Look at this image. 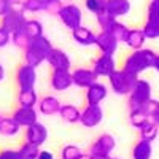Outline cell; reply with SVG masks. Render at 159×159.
Instances as JSON below:
<instances>
[{
    "label": "cell",
    "instance_id": "obj_35",
    "mask_svg": "<svg viewBox=\"0 0 159 159\" xmlns=\"http://www.w3.org/2000/svg\"><path fill=\"white\" fill-rule=\"evenodd\" d=\"M81 154H83V151L76 145H65L61 150V159H78Z\"/></svg>",
    "mask_w": 159,
    "mask_h": 159
},
{
    "label": "cell",
    "instance_id": "obj_34",
    "mask_svg": "<svg viewBox=\"0 0 159 159\" xmlns=\"http://www.w3.org/2000/svg\"><path fill=\"white\" fill-rule=\"evenodd\" d=\"M105 5L107 0H84V7L89 13H92L94 16H97L99 13L105 11Z\"/></svg>",
    "mask_w": 159,
    "mask_h": 159
},
{
    "label": "cell",
    "instance_id": "obj_44",
    "mask_svg": "<svg viewBox=\"0 0 159 159\" xmlns=\"http://www.w3.org/2000/svg\"><path fill=\"white\" fill-rule=\"evenodd\" d=\"M5 80V69H3V65L0 64V83H2Z\"/></svg>",
    "mask_w": 159,
    "mask_h": 159
},
{
    "label": "cell",
    "instance_id": "obj_45",
    "mask_svg": "<svg viewBox=\"0 0 159 159\" xmlns=\"http://www.w3.org/2000/svg\"><path fill=\"white\" fill-rule=\"evenodd\" d=\"M153 69H154V70L159 73V54L156 56V61H154V67H153Z\"/></svg>",
    "mask_w": 159,
    "mask_h": 159
},
{
    "label": "cell",
    "instance_id": "obj_20",
    "mask_svg": "<svg viewBox=\"0 0 159 159\" xmlns=\"http://www.w3.org/2000/svg\"><path fill=\"white\" fill-rule=\"evenodd\" d=\"M72 38L75 40V43L81 45V46H92L96 45V38H97V34H94L89 27H78L72 32Z\"/></svg>",
    "mask_w": 159,
    "mask_h": 159
},
{
    "label": "cell",
    "instance_id": "obj_12",
    "mask_svg": "<svg viewBox=\"0 0 159 159\" xmlns=\"http://www.w3.org/2000/svg\"><path fill=\"white\" fill-rule=\"evenodd\" d=\"M116 147V140L111 134H102L96 139V142H92L89 154H111V151Z\"/></svg>",
    "mask_w": 159,
    "mask_h": 159
},
{
    "label": "cell",
    "instance_id": "obj_22",
    "mask_svg": "<svg viewBox=\"0 0 159 159\" xmlns=\"http://www.w3.org/2000/svg\"><path fill=\"white\" fill-rule=\"evenodd\" d=\"M59 116L64 119L65 123H70V124H75V123H80V119H81V110L75 105H62V108L59 111Z\"/></svg>",
    "mask_w": 159,
    "mask_h": 159
},
{
    "label": "cell",
    "instance_id": "obj_13",
    "mask_svg": "<svg viewBox=\"0 0 159 159\" xmlns=\"http://www.w3.org/2000/svg\"><path fill=\"white\" fill-rule=\"evenodd\" d=\"M97 75L94 73L92 69H75L72 72V80H73V84L76 88H81V89H88L91 88L94 83H97Z\"/></svg>",
    "mask_w": 159,
    "mask_h": 159
},
{
    "label": "cell",
    "instance_id": "obj_4",
    "mask_svg": "<svg viewBox=\"0 0 159 159\" xmlns=\"http://www.w3.org/2000/svg\"><path fill=\"white\" fill-rule=\"evenodd\" d=\"M56 16L72 32L83 25V13L80 10V7L75 3H62L59 11L56 13Z\"/></svg>",
    "mask_w": 159,
    "mask_h": 159
},
{
    "label": "cell",
    "instance_id": "obj_43",
    "mask_svg": "<svg viewBox=\"0 0 159 159\" xmlns=\"http://www.w3.org/2000/svg\"><path fill=\"white\" fill-rule=\"evenodd\" d=\"M150 121H151V123H154L156 126H159V111H156V113L150 118Z\"/></svg>",
    "mask_w": 159,
    "mask_h": 159
},
{
    "label": "cell",
    "instance_id": "obj_42",
    "mask_svg": "<svg viewBox=\"0 0 159 159\" xmlns=\"http://www.w3.org/2000/svg\"><path fill=\"white\" fill-rule=\"evenodd\" d=\"M108 154H91V159H110Z\"/></svg>",
    "mask_w": 159,
    "mask_h": 159
},
{
    "label": "cell",
    "instance_id": "obj_27",
    "mask_svg": "<svg viewBox=\"0 0 159 159\" xmlns=\"http://www.w3.org/2000/svg\"><path fill=\"white\" fill-rule=\"evenodd\" d=\"M40 151L42 150L38 147H35V145H32L29 142H24L18 150V157L19 159H38Z\"/></svg>",
    "mask_w": 159,
    "mask_h": 159
},
{
    "label": "cell",
    "instance_id": "obj_14",
    "mask_svg": "<svg viewBox=\"0 0 159 159\" xmlns=\"http://www.w3.org/2000/svg\"><path fill=\"white\" fill-rule=\"evenodd\" d=\"M49 86L54 91H67L70 86H73L72 72L70 70H52L49 76Z\"/></svg>",
    "mask_w": 159,
    "mask_h": 159
},
{
    "label": "cell",
    "instance_id": "obj_32",
    "mask_svg": "<svg viewBox=\"0 0 159 159\" xmlns=\"http://www.w3.org/2000/svg\"><path fill=\"white\" fill-rule=\"evenodd\" d=\"M21 8L25 13H40L45 11V3L42 0H21Z\"/></svg>",
    "mask_w": 159,
    "mask_h": 159
},
{
    "label": "cell",
    "instance_id": "obj_9",
    "mask_svg": "<svg viewBox=\"0 0 159 159\" xmlns=\"http://www.w3.org/2000/svg\"><path fill=\"white\" fill-rule=\"evenodd\" d=\"M118 45H119V40L110 34V32H103L100 30L97 34V38H96V46L99 48L100 54H108V56H113L116 49H118Z\"/></svg>",
    "mask_w": 159,
    "mask_h": 159
},
{
    "label": "cell",
    "instance_id": "obj_18",
    "mask_svg": "<svg viewBox=\"0 0 159 159\" xmlns=\"http://www.w3.org/2000/svg\"><path fill=\"white\" fill-rule=\"evenodd\" d=\"M37 107H38V113H42L45 116H54V115H59L62 105L54 96H45L38 100Z\"/></svg>",
    "mask_w": 159,
    "mask_h": 159
},
{
    "label": "cell",
    "instance_id": "obj_23",
    "mask_svg": "<svg viewBox=\"0 0 159 159\" xmlns=\"http://www.w3.org/2000/svg\"><path fill=\"white\" fill-rule=\"evenodd\" d=\"M151 156H153V147L150 142L139 140L132 148V159H151Z\"/></svg>",
    "mask_w": 159,
    "mask_h": 159
},
{
    "label": "cell",
    "instance_id": "obj_11",
    "mask_svg": "<svg viewBox=\"0 0 159 159\" xmlns=\"http://www.w3.org/2000/svg\"><path fill=\"white\" fill-rule=\"evenodd\" d=\"M11 118L21 126V127H30L32 124L38 123V110L30 107H18L13 111Z\"/></svg>",
    "mask_w": 159,
    "mask_h": 159
},
{
    "label": "cell",
    "instance_id": "obj_40",
    "mask_svg": "<svg viewBox=\"0 0 159 159\" xmlns=\"http://www.w3.org/2000/svg\"><path fill=\"white\" fill-rule=\"evenodd\" d=\"M0 159H19L18 157V150H0Z\"/></svg>",
    "mask_w": 159,
    "mask_h": 159
},
{
    "label": "cell",
    "instance_id": "obj_46",
    "mask_svg": "<svg viewBox=\"0 0 159 159\" xmlns=\"http://www.w3.org/2000/svg\"><path fill=\"white\" fill-rule=\"evenodd\" d=\"M78 159H91V154H84V153H83V154L80 156Z\"/></svg>",
    "mask_w": 159,
    "mask_h": 159
},
{
    "label": "cell",
    "instance_id": "obj_36",
    "mask_svg": "<svg viewBox=\"0 0 159 159\" xmlns=\"http://www.w3.org/2000/svg\"><path fill=\"white\" fill-rule=\"evenodd\" d=\"M45 3V11L46 13H51V15H56L59 11V8L62 7V2L61 0H42Z\"/></svg>",
    "mask_w": 159,
    "mask_h": 159
},
{
    "label": "cell",
    "instance_id": "obj_29",
    "mask_svg": "<svg viewBox=\"0 0 159 159\" xmlns=\"http://www.w3.org/2000/svg\"><path fill=\"white\" fill-rule=\"evenodd\" d=\"M157 132H159V126H156L154 123H148V124H145L140 130H139V135H140V140H145V142H153L156 140L157 137Z\"/></svg>",
    "mask_w": 159,
    "mask_h": 159
},
{
    "label": "cell",
    "instance_id": "obj_25",
    "mask_svg": "<svg viewBox=\"0 0 159 159\" xmlns=\"http://www.w3.org/2000/svg\"><path fill=\"white\" fill-rule=\"evenodd\" d=\"M19 124L13 119L11 116H7V118H2L0 121V135H5V137H13L19 132Z\"/></svg>",
    "mask_w": 159,
    "mask_h": 159
},
{
    "label": "cell",
    "instance_id": "obj_38",
    "mask_svg": "<svg viewBox=\"0 0 159 159\" xmlns=\"http://www.w3.org/2000/svg\"><path fill=\"white\" fill-rule=\"evenodd\" d=\"M147 18H159V2L151 0L147 8Z\"/></svg>",
    "mask_w": 159,
    "mask_h": 159
},
{
    "label": "cell",
    "instance_id": "obj_10",
    "mask_svg": "<svg viewBox=\"0 0 159 159\" xmlns=\"http://www.w3.org/2000/svg\"><path fill=\"white\" fill-rule=\"evenodd\" d=\"M103 119V110L100 105H86L81 111V123L84 127H96Z\"/></svg>",
    "mask_w": 159,
    "mask_h": 159
},
{
    "label": "cell",
    "instance_id": "obj_17",
    "mask_svg": "<svg viewBox=\"0 0 159 159\" xmlns=\"http://www.w3.org/2000/svg\"><path fill=\"white\" fill-rule=\"evenodd\" d=\"M105 11H107L110 16H113L116 19H121V18L129 15L130 2H129V0H107Z\"/></svg>",
    "mask_w": 159,
    "mask_h": 159
},
{
    "label": "cell",
    "instance_id": "obj_30",
    "mask_svg": "<svg viewBox=\"0 0 159 159\" xmlns=\"http://www.w3.org/2000/svg\"><path fill=\"white\" fill-rule=\"evenodd\" d=\"M142 30L150 40L159 38V18H147V22H145Z\"/></svg>",
    "mask_w": 159,
    "mask_h": 159
},
{
    "label": "cell",
    "instance_id": "obj_48",
    "mask_svg": "<svg viewBox=\"0 0 159 159\" xmlns=\"http://www.w3.org/2000/svg\"><path fill=\"white\" fill-rule=\"evenodd\" d=\"M110 159H119V157H110Z\"/></svg>",
    "mask_w": 159,
    "mask_h": 159
},
{
    "label": "cell",
    "instance_id": "obj_28",
    "mask_svg": "<svg viewBox=\"0 0 159 159\" xmlns=\"http://www.w3.org/2000/svg\"><path fill=\"white\" fill-rule=\"evenodd\" d=\"M22 29H24L25 34L29 35L30 40L45 35V34H43V24L40 22L38 19H27V22H25V25H24Z\"/></svg>",
    "mask_w": 159,
    "mask_h": 159
},
{
    "label": "cell",
    "instance_id": "obj_3",
    "mask_svg": "<svg viewBox=\"0 0 159 159\" xmlns=\"http://www.w3.org/2000/svg\"><path fill=\"white\" fill-rule=\"evenodd\" d=\"M139 80H140L139 75L132 73L126 69H121V70H116L111 76H108V83H110V88L115 94L129 96Z\"/></svg>",
    "mask_w": 159,
    "mask_h": 159
},
{
    "label": "cell",
    "instance_id": "obj_8",
    "mask_svg": "<svg viewBox=\"0 0 159 159\" xmlns=\"http://www.w3.org/2000/svg\"><path fill=\"white\" fill-rule=\"evenodd\" d=\"M92 70L97 76H111L118 69H116V62L113 59V56L108 54H100L99 57L94 59L92 62Z\"/></svg>",
    "mask_w": 159,
    "mask_h": 159
},
{
    "label": "cell",
    "instance_id": "obj_19",
    "mask_svg": "<svg viewBox=\"0 0 159 159\" xmlns=\"http://www.w3.org/2000/svg\"><path fill=\"white\" fill-rule=\"evenodd\" d=\"M107 94H108L107 86L97 81L91 88L86 89V102H88V105H100V102L105 100Z\"/></svg>",
    "mask_w": 159,
    "mask_h": 159
},
{
    "label": "cell",
    "instance_id": "obj_33",
    "mask_svg": "<svg viewBox=\"0 0 159 159\" xmlns=\"http://www.w3.org/2000/svg\"><path fill=\"white\" fill-rule=\"evenodd\" d=\"M96 21H97V24H99L100 30H103V32H108V30H110V27L113 25V22L116 21V18L110 16L107 11H102V13H99V15L96 16Z\"/></svg>",
    "mask_w": 159,
    "mask_h": 159
},
{
    "label": "cell",
    "instance_id": "obj_16",
    "mask_svg": "<svg viewBox=\"0 0 159 159\" xmlns=\"http://www.w3.org/2000/svg\"><path fill=\"white\" fill-rule=\"evenodd\" d=\"M46 62L49 64V67L52 70H70V65H72L67 52L59 49V48H52Z\"/></svg>",
    "mask_w": 159,
    "mask_h": 159
},
{
    "label": "cell",
    "instance_id": "obj_26",
    "mask_svg": "<svg viewBox=\"0 0 159 159\" xmlns=\"http://www.w3.org/2000/svg\"><path fill=\"white\" fill-rule=\"evenodd\" d=\"M129 123L134 126L135 129L140 130L145 124L150 123V116L145 113L142 108H139V110H130V111H129Z\"/></svg>",
    "mask_w": 159,
    "mask_h": 159
},
{
    "label": "cell",
    "instance_id": "obj_31",
    "mask_svg": "<svg viewBox=\"0 0 159 159\" xmlns=\"http://www.w3.org/2000/svg\"><path fill=\"white\" fill-rule=\"evenodd\" d=\"M11 43L15 45L16 48H19V49H27V46H29V43H30V38H29V35L24 32V29H21V30H18V32H15V34H11Z\"/></svg>",
    "mask_w": 159,
    "mask_h": 159
},
{
    "label": "cell",
    "instance_id": "obj_6",
    "mask_svg": "<svg viewBox=\"0 0 159 159\" xmlns=\"http://www.w3.org/2000/svg\"><path fill=\"white\" fill-rule=\"evenodd\" d=\"M25 22H27L25 11L21 7H16V8H13L8 15L0 18V27H3L10 34H15V32H18V30H21L24 27Z\"/></svg>",
    "mask_w": 159,
    "mask_h": 159
},
{
    "label": "cell",
    "instance_id": "obj_41",
    "mask_svg": "<svg viewBox=\"0 0 159 159\" xmlns=\"http://www.w3.org/2000/svg\"><path fill=\"white\" fill-rule=\"evenodd\" d=\"M38 159H56V157H54V154H52L51 151H46V150H43V151H40V156H38Z\"/></svg>",
    "mask_w": 159,
    "mask_h": 159
},
{
    "label": "cell",
    "instance_id": "obj_15",
    "mask_svg": "<svg viewBox=\"0 0 159 159\" xmlns=\"http://www.w3.org/2000/svg\"><path fill=\"white\" fill-rule=\"evenodd\" d=\"M24 139L25 142H29L32 145H35V147H42V145L48 140V129L43 126V124H40V123H35L32 124L30 127L25 129L24 132Z\"/></svg>",
    "mask_w": 159,
    "mask_h": 159
},
{
    "label": "cell",
    "instance_id": "obj_5",
    "mask_svg": "<svg viewBox=\"0 0 159 159\" xmlns=\"http://www.w3.org/2000/svg\"><path fill=\"white\" fill-rule=\"evenodd\" d=\"M151 99L153 97H151V84H150V81L140 78L137 81V84L134 86V89H132V92L129 94V100H127L129 110H139Z\"/></svg>",
    "mask_w": 159,
    "mask_h": 159
},
{
    "label": "cell",
    "instance_id": "obj_47",
    "mask_svg": "<svg viewBox=\"0 0 159 159\" xmlns=\"http://www.w3.org/2000/svg\"><path fill=\"white\" fill-rule=\"evenodd\" d=\"M3 2H13V3H18V5H21V0H3Z\"/></svg>",
    "mask_w": 159,
    "mask_h": 159
},
{
    "label": "cell",
    "instance_id": "obj_24",
    "mask_svg": "<svg viewBox=\"0 0 159 159\" xmlns=\"http://www.w3.org/2000/svg\"><path fill=\"white\" fill-rule=\"evenodd\" d=\"M38 96L35 89H27V91H19L18 92V107H30L35 108V105H38Z\"/></svg>",
    "mask_w": 159,
    "mask_h": 159
},
{
    "label": "cell",
    "instance_id": "obj_1",
    "mask_svg": "<svg viewBox=\"0 0 159 159\" xmlns=\"http://www.w3.org/2000/svg\"><path fill=\"white\" fill-rule=\"evenodd\" d=\"M52 48L54 46L51 45L48 37H45V35L30 40L27 49L24 51V64L32 65V67L37 69L38 65H42L45 61H48V56L52 51Z\"/></svg>",
    "mask_w": 159,
    "mask_h": 159
},
{
    "label": "cell",
    "instance_id": "obj_7",
    "mask_svg": "<svg viewBox=\"0 0 159 159\" xmlns=\"http://www.w3.org/2000/svg\"><path fill=\"white\" fill-rule=\"evenodd\" d=\"M16 84L19 91L35 89L37 84V69L27 64H21L16 69Z\"/></svg>",
    "mask_w": 159,
    "mask_h": 159
},
{
    "label": "cell",
    "instance_id": "obj_21",
    "mask_svg": "<svg viewBox=\"0 0 159 159\" xmlns=\"http://www.w3.org/2000/svg\"><path fill=\"white\" fill-rule=\"evenodd\" d=\"M147 35H145V32L142 29H129L126 38H124V42L132 51H137V49H142L145 42H147Z\"/></svg>",
    "mask_w": 159,
    "mask_h": 159
},
{
    "label": "cell",
    "instance_id": "obj_37",
    "mask_svg": "<svg viewBox=\"0 0 159 159\" xmlns=\"http://www.w3.org/2000/svg\"><path fill=\"white\" fill-rule=\"evenodd\" d=\"M142 110L147 113L150 118L156 113V111H159V100H154V99H151V100H148L147 103L142 107Z\"/></svg>",
    "mask_w": 159,
    "mask_h": 159
},
{
    "label": "cell",
    "instance_id": "obj_50",
    "mask_svg": "<svg viewBox=\"0 0 159 159\" xmlns=\"http://www.w3.org/2000/svg\"><path fill=\"white\" fill-rule=\"evenodd\" d=\"M157 2H159V0H157Z\"/></svg>",
    "mask_w": 159,
    "mask_h": 159
},
{
    "label": "cell",
    "instance_id": "obj_49",
    "mask_svg": "<svg viewBox=\"0 0 159 159\" xmlns=\"http://www.w3.org/2000/svg\"><path fill=\"white\" fill-rule=\"evenodd\" d=\"M0 121H2V115H0Z\"/></svg>",
    "mask_w": 159,
    "mask_h": 159
},
{
    "label": "cell",
    "instance_id": "obj_39",
    "mask_svg": "<svg viewBox=\"0 0 159 159\" xmlns=\"http://www.w3.org/2000/svg\"><path fill=\"white\" fill-rule=\"evenodd\" d=\"M8 43H11V34L5 30L3 27H0V48L7 46Z\"/></svg>",
    "mask_w": 159,
    "mask_h": 159
},
{
    "label": "cell",
    "instance_id": "obj_2",
    "mask_svg": "<svg viewBox=\"0 0 159 159\" xmlns=\"http://www.w3.org/2000/svg\"><path fill=\"white\" fill-rule=\"evenodd\" d=\"M156 56L157 54L150 48H142V49H137V51H132L126 57L123 69L135 73V75H140L142 72L154 67Z\"/></svg>",
    "mask_w": 159,
    "mask_h": 159
}]
</instances>
